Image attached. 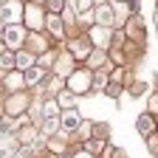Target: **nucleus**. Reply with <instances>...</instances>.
<instances>
[{
    "mask_svg": "<svg viewBox=\"0 0 158 158\" xmlns=\"http://www.w3.org/2000/svg\"><path fill=\"white\" fill-rule=\"evenodd\" d=\"M88 6H90V0H79V9L82 11H88Z\"/></svg>",
    "mask_w": 158,
    "mask_h": 158,
    "instance_id": "28",
    "label": "nucleus"
},
{
    "mask_svg": "<svg viewBox=\"0 0 158 158\" xmlns=\"http://www.w3.org/2000/svg\"><path fill=\"white\" fill-rule=\"evenodd\" d=\"M88 62H90L93 68H99V65L105 62V54H102V51H90V56H88Z\"/></svg>",
    "mask_w": 158,
    "mask_h": 158,
    "instance_id": "18",
    "label": "nucleus"
},
{
    "mask_svg": "<svg viewBox=\"0 0 158 158\" xmlns=\"http://www.w3.org/2000/svg\"><path fill=\"white\" fill-rule=\"evenodd\" d=\"M45 88H48V90H62V79H48Z\"/></svg>",
    "mask_w": 158,
    "mask_h": 158,
    "instance_id": "22",
    "label": "nucleus"
},
{
    "mask_svg": "<svg viewBox=\"0 0 158 158\" xmlns=\"http://www.w3.org/2000/svg\"><path fill=\"white\" fill-rule=\"evenodd\" d=\"M155 28H158V6H155Z\"/></svg>",
    "mask_w": 158,
    "mask_h": 158,
    "instance_id": "29",
    "label": "nucleus"
},
{
    "mask_svg": "<svg viewBox=\"0 0 158 158\" xmlns=\"http://www.w3.org/2000/svg\"><path fill=\"white\" fill-rule=\"evenodd\" d=\"M28 107V96L26 93H14V96H9V102H6V116H20Z\"/></svg>",
    "mask_w": 158,
    "mask_h": 158,
    "instance_id": "3",
    "label": "nucleus"
},
{
    "mask_svg": "<svg viewBox=\"0 0 158 158\" xmlns=\"http://www.w3.org/2000/svg\"><path fill=\"white\" fill-rule=\"evenodd\" d=\"M34 138H37V130H34V127H31V122H28L23 130H20V144H31Z\"/></svg>",
    "mask_w": 158,
    "mask_h": 158,
    "instance_id": "15",
    "label": "nucleus"
},
{
    "mask_svg": "<svg viewBox=\"0 0 158 158\" xmlns=\"http://www.w3.org/2000/svg\"><path fill=\"white\" fill-rule=\"evenodd\" d=\"M3 79H6V88L9 90H17V88H23L26 85V73H3Z\"/></svg>",
    "mask_w": 158,
    "mask_h": 158,
    "instance_id": "11",
    "label": "nucleus"
},
{
    "mask_svg": "<svg viewBox=\"0 0 158 158\" xmlns=\"http://www.w3.org/2000/svg\"><path fill=\"white\" fill-rule=\"evenodd\" d=\"M127 11H130V9H127L124 3L118 6V9H116V23H124V20H127Z\"/></svg>",
    "mask_w": 158,
    "mask_h": 158,
    "instance_id": "21",
    "label": "nucleus"
},
{
    "mask_svg": "<svg viewBox=\"0 0 158 158\" xmlns=\"http://www.w3.org/2000/svg\"><path fill=\"white\" fill-rule=\"evenodd\" d=\"M3 45L6 48H20L23 45V28L20 26H3Z\"/></svg>",
    "mask_w": 158,
    "mask_h": 158,
    "instance_id": "2",
    "label": "nucleus"
},
{
    "mask_svg": "<svg viewBox=\"0 0 158 158\" xmlns=\"http://www.w3.org/2000/svg\"><path fill=\"white\" fill-rule=\"evenodd\" d=\"M56 113H59V102H45L43 105V116L45 118H54Z\"/></svg>",
    "mask_w": 158,
    "mask_h": 158,
    "instance_id": "17",
    "label": "nucleus"
},
{
    "mask_svg": "<svg viewBox=\"0 0 158 158\" xmlns=\"http://www.w3.org/2000/svg\"><path fill=\"white\" fill-rule=\"evenodd\" d=\"M48 9L56 14V11H62V0H48Z\"/></svg>",
    "mask_w": 158,
    "mask_h": 158,
    "instance_id": "23",
    "label": "nucleus"
},
{
    "mask_svg": "<svg viewBox=\"0 0 158 158\" xmlns=\"http://www.w3.org/2000/svg\"><path fill=\"white\" fill-rule=\"evenodd\" d=\"M17 20H20V3H17V0L3 3V26H14Z\"/></svg>",
    "mask_w": 158,
    "mask_h": 158,
    "instance_id": "4",
    "label": "nucleus"
},
{
    "mask_svg": "<svg viewBox=\"0 0 158 158\" xmlns=\"http://www.w3.org/2000/svg\"><path fill=\"white\" fill-rule=\"evenodd\" d=\"M135 130L141 133V135H152L155 133V118H152V113H141L135 118Z\"/></svg>",
    "mask_w": 158,
    "mask_h": 158,
    "instance_id": "6",
    "label": "nucleus"
},
{
    "mask_svg": "<svg viewBox=\"0 0 158 158\" xmlns=\"http://www.w3.org/2000/svg\"><path fill=\"white\" fill-rule=\"evenodd\" d=\"M17 68H20V71L34 68V54H31V51H20V54H17Z\"/></svg>",
    "mask_w": 158,
    "mask_h": 158,
    "instance_id": "13",
    "label": "nucleus"
},
{
    "mask_svg": "<svg viewBox=\"0 0 158 158\" xmlns=\"http://www.w3.org/2000/svg\"><path fill=\"white\" fill-rule=\"evenodd\" d=\"M56 102H59V107H65V110H71L73 105H76V93L73 90H59V96H56Z\"/></svg>",
    "mask_w": 158,
    "mask_h": 158,
    "instance_id": "10",
    "label": "nucleus"
},
{
    "mask_svg": "<svg viewBox=\"0 0 158 158\" xmlns=\"http://www.w3.org/2000/svg\"><path fill=\"white\" fill-rule=\"evenodd\" d=\"M155 110H158V93L150 96V113H155Z\"/></svg>",
    "mask_w": 158,
    "mask_h": 158,
    "instance_id": "25",
    "label": "nucleus"
},
{
    "mask_svg": "<svg viewBox=\"0 0 158 158\" xmlns=\"http://www.w3.org/2000/svg\"><path fill=\"white\" fill-rule=\"evenodd\" d=\"M73 158H93V152H88V150H79V152H76Z\"/></svg>",
    "mask_w": 158,
    "mask_h": 158,
    "instance_id": "27",
    "label": "nucleus"
},
{
    "mask_svg": "<svg viewBox=\"0 0 158 158\" xmlns=\"http://www.w3.org/2000/svg\"><path fill=\"white\" fill-rule=\"evenodd\" d=\"M96 3H99V6H102V3H105V0H96Z\"/></svg>",
    "mask_w": 158,
    "mask_h": 158,
    "instance_id": "30",
    "label": "nucleus"
},
{
    "mask_svg": "<svg viewBox=\"0 0 158 158\" xmlns=\"http://www.w3.org/2000/svg\"><path fill=\"white\" fill-rule=\"evenodd\" d=\"M122 3H124V0H122Z\"/></svg>",
    "mask_w": 158,
    "mask_h": 158,
    "instance_id": "31",
    "label": "nucleus"
},
{
    "mask_svg": "<svg viewBox=\"0 0 158 158\" xmlns=\"http://www.w3.org/2000/svg\"><path fill=\"white\" fill-rule=\"evenodd\" d=\"M93 17H96V26H113V23H116V11H113L110 6H105V3L96 6V14H93Z\"/></svg>",
    "mask_w": 158,
    "mask_h": 158,
    "instance_id": "5",
    "label": "nucleus"
},
{
    "mask_svg": "<svg viewBox=\"0 0 158 158\" xmlns=\"http://www.w3.org/2000/svg\"><path fill=\"white\" fill-rule=\"evenodd\" d=\"M23 73H26V85H28V88L40 85V79H43V68H40V65H34V68H28V71H23Z\"/></svg>",
    "mask_w": 158,
    "mask_h": 158,
    "instance_id": "12",
    "label": "nucleus"
},
{
    "mask_svg": "<svg viewBox=\"0 0 158 158\" xmlns=\"http://www.w3.org/2000/svg\"><path fill=\"white\" fill-rule=\"evenodd\" d=\"M26 23L31 28H40L43 26V11H40L37 6H26Z\"/></svg>",
    "mask_w": 158,
    "mask_h": 158,
    "instance_id": "9",
    "label": "nucleus"
},
{
    "mask_svg": "<svg viewBox=\"0 0 158 158\" xmlns=\"http://www.w3.org/2000/svg\"><path fill=\"white\" fill-rule=\"evenodd\" d=\"M79 127H82L79 113H76V110H65V113H62V130H65V133H76Z\"/></svg>",
    "mask_w": 158,
    "mask_h": 158,
    "instance_id": "7",
    "label": "nucleus"
},
{
    "mask_svg": "<svg viewBox=\"0 0 158 158\" xmlns=\"http://www.w3.org/2000/svg\"><path fill=\"white\" fill-rule=\"evenodd\" d=\"M71 51L76 54V59L90 56V51H88V43H85V40H73V43H71Z\"/></svg>",
    "mask_w": 158,
    "mask_h": 158,
    "instance_id": "14",
    "label": "nucleus"
},
{
    "mask_svg": "<svg viewBox=\"0 0 158 158\" xmlns=\"http://www.w3.org/2000/svg\"><path fill=\"white\" fill-rule=\"evenodd\" d=\"M90 43H96V45H107V43H110V31H107V26H93V28H90Z\"/></svg>",
    "mask_w": 158,
    "mask_h": 158,
    "instance_id": "8",
    "label": "nucleus"
},
{
    "mask_svg": "<svg viewBox=\"0 0 158 158\" xmlns=\"http://www.w3.org/2000/svg\"><path fill=\"white\" fill-rule=\"evenodd\" d=\"M54 56H56V54H43V56L37 59V65H40V68H48V65H54Z\"/></svg>",
    "mask_w": 158,
    "mask_h": 158,
    "instance_id": "19",
    "label": "nucleus"
},
{
    "mask_svg": "<svg viewBox=\"0 0 158 158\" xmlns=\"http://www.w3.org/2000/svg\"><path fill=\"white\" fill-rule=\"evenodd\" d=\"M65 85H68V90H73L76 96H79V93H85V90L93 85V82H90V71H71Z\"/></svg>",
    "mask_w": 158,
    "mask_h": 158,
    "instance_id": "1",
    "label": "nucleus"
},
{
    "mask_svg": "<svg viewBox=\"0 0 158 158\" xmlns=\"http://www.w3.org/2000/svg\"><path fill=\"white\" fill-rule=\"evenodd\" d=\"M150 152H158V133L150 135Z\"/></svg>",
    "mask_w": 158,
    "mask_h": 158,
    "instance_id": "24",
    "label": "nucleus"
},
{
    "mask_svg": "<svg viewBox=\"0 0 158 158\" xmlns=\"http://www.w3.org/2000/svg\"><path fill=\"white\" fill-rule=\"evenodd\" d=\"M130 93H133V96H141V93H147V82H141V79H138V82L130 88Z\"/></svg>",
    "mask_w": 158,
    "mask_h": 158,
    "instance_id": "20",
    "label": "nucleus"
},
{
    "mask_svg": "<svg viewBox=\"0 0 158 158\" xmlns=\"http://www.w3.org/2000/svg\"><path fill=\"white\" fill-rule=\"evenodd\" d=\"M48 31H51L54 37H62V20H59L56 14H51V17H48Z\"/></svg>",
    "mask_w": 158,
    "mask_h": 158,
    "instance_id": "16",
    "label": "nucleus"
},
{
    "mask_svg": "<svg viewBox=\"0 0 158 158\" xmlns=\"http://www.w3.org/2000/svg\"><path fill=\"white\" fill-rule=\"evenodd\" d=\"M71 68V62H68V56H62V59H59V65H56V71H68Z\"/></svg>",
    "mask_w": 158,
    "mask_h": 158,
    "instance_id": "26",
    "label": "nucleus"
}]
</instances>
